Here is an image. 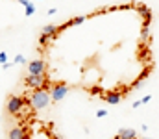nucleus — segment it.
<instances>
[{
	"label": "nucleus",
	"mask_w": 159,
	"mask_h": 139,
	"mask_svg": "<svg viewBox=\"0 0 159 139\" xmlns=\"http://www.w3.org/2000/svg\"><path fill=\"white\" fill-rule=\"evenodd\" d=\"M50 93L46 91V89H34V95L30 96V104H32V108L34 109H44L48 104H50Z\"/></svg>",
	"instance_id": "obj_1"
},
{
	"label": "nucleus",
	"mask_w": 159,
	"mask_h": 139,
	"mask_svg": "<svg viewBox=\"0 0 159 139\" xmlns=\"http://www.w3.org/2000/svg\"><path fill=\"white\" fill-rule=\"evenodd\" d=\"M22 108H24V98H20V96H9V98H7V104H6L7 113L19 115V113L22 111Z\"/></svg>",
	"instance_id": "obj_2"
},
{
	"label": "nucleus",
	"mask_w": 159,
	"mask_h": 139,
	"mask_svg": "<svg viewBox=\"0 0 159 139\" xmlns=\"http://www.w3.org/2000/svg\"><path fill=\"white\" fill-rule=\"evenodd\" d=\"M46 82H48L46 74H28L26 80H24V84H26L28 87H32V89H41V87H44Z\"/></svg>",
	"instance_id": "obj_3"
},
{
	"label": "nucleus",
	"mask_w": 159,
	"mask_h": 139,
	"mask_svg": "<svg viewBox=\"0 0 159 139\" xmlns=\"http://www.w3.org/2000/svg\"><path fill=\"white\" fill-rule=\"evenodd\" d=\"M67 93H69V86H67V84H56V86H52V89H50V98H52L54 102H59V100L65 98Z\"/></svg>",
	"instance_id": "obj_4"
},
{
	"label": "nucleus",
	"mask_w": 159,
	"mask_h": 139,
	"mask_svg": "<svg viewBox=\"0 0 159 139\" xmlns=\"http://www.w3.org/2000/svg\"><path fill=\"white\" fill-rule=\"evenodd\" d=\"M46 72V63L43 59H34L28 63V74H44Z\"/></svg>",
	"instance_id": "obj_5"
},
{
	"label": "nucleus",
	"mask_w": 159,
	"mask_h": 139,
	"mask_svg": "<svg viewBox=\"0 0 159 139\" xmlns=\"http://www.w3.org/2000/svg\"><path fill=\"white\" fill-rule=\"evenodd\" d=\"M115 139H137V132L133 128H120Z\"/></svg>",
	"instance_id": "obj_6"
},
{
	"label": "nucleus",
	"mask_w": 159,
	"mask_h": 139,
	"mask_svg": "<svg viewBox=\"0 0 159 139\" xmlns=\"http://www.w3.org/2000/svg\"><path fill=\"white\" fill-rule=\"evenodd\" d=\"M9 139H28V132H26V128H20V126L13 128V130L9 132Z\"/></svg>",
	"instance_id": "obj_7"
},
{
	"label": "nucleus",
	"mask_w": 159,
	"mask_h": 139,
	"mask_svg": "<svg viewBox=\"0 0 159 139\" xmlns=\"http://www.w3.org/2000/svg\"><path fill=\"white\" fill-rule=\"evenodd\" d=\"M104 100H106L107 104H111V106H117L120 100H122V95H120V93H107Z\"/></svg>",
	"instance_id": "obj_8"
},
{
	"label": "nucleus",
	"mask_w": 159,
	"mask_h": 139,
	"mask_svg": "<svg viewBox=\"0 0 159 139\" xmlns=\"http://www.w3.org/2000/svg\"><path fill=\"white\" fill-rule=\"evenodd\" d=\"M41 34H46V35H50L52 39H56V35H57V26H56V24H44L43 30H41Z\"/></svg>",
	"instance_id": "obj_9"
},
{
	"label": "nucleus",
	"mask_w": 159,
	"mask_h": 139,
	"mask_svg": "<svg viewBox=\"0 0 159 139\" xmlns=\"http://www.w3.org/2000/svg\"><path fill=\"white\" fill-rule=\"evenodd\" d=\"M141 13H143V17H144L143 26H150V21H152V9L146 7V6H143V7H141Z\"/></svg>",
	"instance_id": "obj_10"
},
{
	"label": "nucleus",
	"mask_w": 159,
	"mask_h": 139,
	"mask_svg": "<svg viewBox=\"0 0 159 139\" xmlns=\"http://www.w3.org/2000/svg\"><path fill=\"white\" fill-rule=\"evenodd\" d=\"M85 19H87L85 15H78V17L70 19V21H69V24H70V26H76V24H83V22H85Z\"/></svg>",
	"instance_id": "obj_11"
},
{
	"label": "nucleus",
	"mask_w": 159,
	"mask_h": 139,
	"mask_svg": "<svg viewBox=\"0 0 159 139\" xmlns=\"http://www.w3.org/2000/svg\"><path fill=\"white\" fill-rule=\"evenodd\" d=\"M34 13H35V6H34V4H28V6L24 7V15H26V17H32Z\"/></svg>",
	"instance_id": "obj_12"
},
{
	"label": "nucleus",
	"mask_w": 159,
	"mask_h": 139,
	"mask_svg": "<svg viewBox=\"0 0 159 139\" xmlns=\"http://www.w3.org/2000/svg\"><path fill=\"white\" fill-rule=\"evenodd\" d=\"M150 37V26H143V32H141V39L146 41Z\"/></svg>",
	"instance_id": "obj_13"
},
{
	"label": "nucleus",
	"mask_w": 159,
	"mask_h": 139,
	"mask_svg": "<svg viewBox=\"0 0 159 139\" xmlns=\"http://www.w3.org/2000/svg\"><path fill=\"white\" fill-rule=\"evenodd\" d=\"M50 39H52L50 35H46V34H41V37H39V45H41V46H44L46 43H48V41H50Z\"/></svg>",
	"instance_id": "obj_14"
},
{
	"label": "nucleus",
	"mask_w": 159,
	"mask_h": 139,
	"mask_svg": "<svg viewBox=\"0 0 159 139\" xmlns=\"http://www.w3.org/2000/svg\"><path fill=\"white\" fill-rule=\"evenodd\" d=\"M13 63H26V58H24L22 54H17V56H15V61H13Z\"/></svg>",
	"instance_id": "obj_15"
},
{
	"label": "nucleus",
	"mask_w": 159,
	"mask_h": 139,
	"mask_svg": "<svg viewBox=\"0 0 159 139\" xmlns=\"http://www.w3.org/2000/svg\"><path fill=\"white\" fill-rule=\"evenodd\" d=\"M106 115H107L106 109H98V111H96V117H98V119H102V117H106Z\"/></svg>",
	"instance_id": "obj_16"
},
{
	"label": "nucleus",
	"mask_w": 159,
	"mask_h": 139,
	"mask_svg": "<svg viewBox=\"0 0 159 139\" xmlns=\"http://www.w3.org/2000/svg\"><path fill=\"white\" fill-rule=\"evenodd\" d=\"M6 61H7V54H6V52H0V65L6 63Z\"/></svg>",
	"instance_id": "obj_17"
},
{
	"label": "nucleus",
	"mask_w": 159,
	"mask_h": 139,
	"mask_svg": "<svg viewBox=\"0 0 159 139\" xmlns=\"http://www.w3.org/2000/svg\"><path fill=\"white\" fill-rule=\"evenodd\" d=\"M150 100H152V96H150V95H146V96H143V98H141V104H148Z\"/></svg>",
	"instance_id": "obj_18"
},
{
	"label": "nucleus",
	"mask_w": 159,
	"mask_h": 139,
	"mask_svg": "<svg viewBox=\"0 0 159 139\" xmlns=\"http://www.w3.org/2000/svg\"><path fill=\"white\" fill-rule=\"evenodd\" d=\"M17 2H19V4H22V6H24V7H26V6H28V4H32V0H17Z\"/></svg>",
	"instance_id": "obj_19"
},
{
	"label": "nucleus",
	"mask_w": 159,
	"mask_h": 139,
	"mask_svg": "<svg viewBox=\"0 0 159 139\" xmlns=\"http://www.w3.org/2000/svg\"><path fill=\"white\" fill-rule=\"evenodd\" d=\"M143 139H152V137H143Z\"/></svg>",
	"instance_id": "obj_20"
},
{
	"label": "nucleus",
	"mask_w": 159,
	"mask_h": 139,
	"mask_svg": "<svg viewBox=\"0 0 159 139\" xmlns=\"http://www.w3.org/2000/svg\"><path fill=\"white\" fill-rule=\"evenodd\" d=\"M54 139H59V137H54Z\"/></svg>",
	"instance_id": "obj_21"
},
{
	"label": "nucleus",
	"mask_w": 159,
	"mask_h": 139,
	"mask_svg": "<svg viewBox=\"0 0 159 139\" xmlns=\"http://www.w3.org/2000/svg\"><path fill=\"white\" fill-rule=\"evenodd\" d=\"M37 2H41V0H37Z\"/></svg>",
	"instance_id": "obj_22"
}]
</instances>
